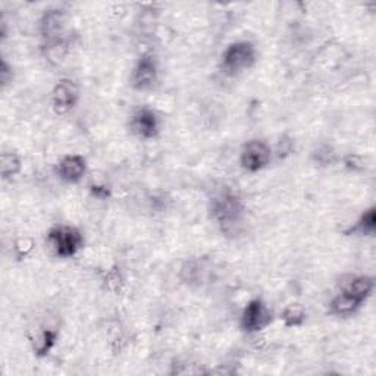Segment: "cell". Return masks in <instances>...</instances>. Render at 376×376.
<instances>
[{
	"mask_svg": "<svg viewBox=\"0 0 376 376\" xmlns=\"http://www.w3.org/2000/svg\"><path fill=\"white\" fill-rule=\"evenodd\" d=\"M243 212L244 207L241 199L236 193L229 190L219 193L212 200V217L225 232L240 224Z\"/></svg>",
	"mask_w": 376,
	"mask_h": 376,
	"instance_id": "6da1fadb",
	"label": "cell"
},
{
	"mask_svg": "<svg viewBox=\"0 0 376 376\" xmlns=\"http://www.w3.org/2000/svg\"><path fill=\"white\" fill-rule=\"evenodd\" d=\"M256 62V49L248 42H238L228 46L222 56V71L228 75H238L252 68Z\"/></svg>",
	"mask_w": 376,
	"mask_h": 376,
	"instance_id": "7a4b0ae2",
	"label": "cell"
},
{
	"mask_svg": "<svg viewBox=\"0 0 376 376\" xmlns=\"http://www.w3.org/2000/svg\"><path fill=\"white\" fill-rule=\"evenodd\" d=\"M49 241L61 257L74 256L83 247L81 232L71 226H59L49 232Z\"/></svg>",
	"mask_w": 376,
	"mask_h": 376,
	"instance_id": "3957f363",
	"label": "cell"
},
{
	"mask_svg": "<svg viewBox=\"0 0 376 376\" xmlns=\"http://www.w3.org/2000/svg\"><path fill=\"white\" fill-rule=\"evenodd\" d=\"M272 156L271 147L262 140H252L243 147L241 165L248 172H257L269 164Z\"/></svg>",
	"mask_w": 376,
	"mask_h": 376,
	"instance_id": "277c9868",
	"label": "cell"
},
{
	"mask_svg": "<svg viewBox=\"0 0 376 376\" xmlns=\"http://www.w3.org/2000/svg\"><path fill=\"white\" fill-rule=\"evenodd\" d=\"M272 322V313L260 300H252L243 312L241 328L245 332H259Z\"/></svg>",
	"mask_w": 376,
	"mask_h": 376,
	"instance_id": "5b68a950",
	"label": "cell"
},
{
	"mask_svg": "<svg viewBox=\"0 0 376 376\" xmlns=\"http://www.w3.org/2000/svg\"><path fill=\"white\" fill-rule=\"evenodd\" d=\"M78 97H80V92L75 83L71 80H62L55 88H53V93H51L53 109H55L56 114L63 115L77 104Z\"/></svg>",
	"mask_w": 376,
	"mask_h": 376,
	"instance_id": "8992f818",
	"label": "cell"
},
{
	"mask_svg": "<svg viewBox=\"0 0 376 376\" xmlns=\"http://www.w3.org/2000/svg\"><path fill=\"white\" fill-rule=\"evenodd\" d=\"M156 77H157V68L154 59L149 55L142 56L134 69L133 87L135 90H147V88L153 87Z\"/></svg>",
	"mask_w": 376,
	"mask_h": 376,
	"instance_id": "52a82bcc",
	"label": "cell"
},
{
	"mask_svg": "<svg viewBox=\"0 0 376 376\" xmlns=\"http://www.w3.org/2000/svg\"><path fill=\"white\" fill-rule=\"evenodd\" d=\"M131 128L142 138H153L159 133V123L156 115L149 109H141L134 114L131 119Z\"/></svg>",
	"mask_w": 376,
	"mask_h": 376,
	"instance_id": "ba28073f",
	"label": "cell"
},
{
	"mask_svg": "<svg viewBox=\"0 0 376 376\" xmlns=\"http://www.w3.org/2000/svg\"><path fill=\"white\" fill-rule=\"evenodd\" d=\"M84 172H85V160L83 156H78V154L65 156L58 165L59 176L63 181H68V183L80 181Z\"/></svg>",
	"mask_w": 376,
	"mask_h": 376,
	"instance_id": "9c48e42d",
	"label": "cell"
},
{
	"mask_svg": "<svg viewBox=\"0 0 376 376\" xmlns=\"http://www.w3.org/2000/svg\"><path fill=\"white\" fill-rule=\"evenodd\" d=\"M360 304H362L360 300H357L356 297H353L347 291H343L341 294H338L332 300L331 309H332V313H335L338 316H348L359 309Z\"/></svg>",
	"mask_w": 376,
	"mask_h": 376,
	"instance_id": "30bf717a",
	"label": "cell"
},
{
	"mask_svg": "<svg viewBox=\"0 0 376 376\" xmlns=\"http://www.w3.org/2000/svg\"><path fill=\"white\" fill-rule=\"evenodd\" d=\"M372 290H373V279L369 277L354 278L344 289V291H347L357 300H360L362 303L370 296Z\"/></svg>",
	"mask_w": 376,
	"mask_h": 376,
	"instance_id": "8fae6325",
	"label": "cell"
},
{
	"mask_svg": "<svg viewBox=\"0 0 376 376\" xmlns=\"http://www.w3.org/2000/svg\"><path fill=\"white\" fill-rule=\"evenodd\" d=\"M63 20H62V13L61 11H49L43 21H42V31L44 37H55V35H59L62 31Z\"/></svg>",
	"mask_w": 376,
	"mask_h": 376,
	"instance_id": "7c38bea8",
	"label": "cell"
},
{
	"mask_svg": "<svg viewBox=\"0 0 376 376\" xmlns=\"http://www.w3.org/2000/svg\"><path fill=\"white\" fill-rule=\"evenodd\" d=\"M0 169H2L4 178L15 176L21 171V160L13 153H4L0 157Z\"/></svg>",
	"mask_w": 376,
	"mask_h": 376,
	"instance_id": "4fadbf2b",
	"label": "cell"
},
{
	"mask_svg": "<svg viewBox=\"0 0 376 376\" xmlns=\"http://www.w3.org/2000/svg\"><path fill=\"white\" fill-rule=\"evenodd\" d=\"M55 341H56V332L46 329L39 336H35L34 351L37 353L39 356H46L50 351V348L53 347V344H55Z\"/></svg>",
	"mask_w": 376,
	"mask_h": 376,
	"instance_id": "5bb4252c",
	"label": "cell"
},
{
	"mask_svg": "<svg viewBox=\"0 0 376 376\" xmlns=\"http://www.w3.org/2000/svg\"><path fill=\"white\" fill-rule=\"evenodd\" d=\"M282 319L285 327H300L306 320V313L297 304H291L284 310Z\"/></svg>",
	"mask_w": 376,
	"mask_h": 376,
	"instance_id": "9a60e30c",
	"label": "cell"
},
{
	"mask_svg": "<svg viewBox=\"0 0 376 376\" xmlns=\"http://www.w3.org/2000/svg\"><path fill=\"white\" fill-rule=\"evenodd\" d=\"M375 224H376V218H375V209H369L359 222V225H357V228H359L363 234H372V232L375 231Z\"/></svg>",
	"mask_w": 376,
	"mask_h": 376,
	"instance_id": "2e32d148",
	"label": "cell"
},
{
	"mask_svg": "<svg viewBox=\"0 0 376 376\" xmlns=\"http://www.w3.org/2000/svg\"><path fill=\"white\" fill-rule=\"evenodd\" d=\"M92 191H93V194L96 197H99V199H106V197L109 195V190H107L106 187H97V186H95Z\"/></svg>",
	"mask_w": 376,
	"mask_h": 376,
	"instance_id": "e0dca14e",
	"label": "cell"
}]
</instances>
